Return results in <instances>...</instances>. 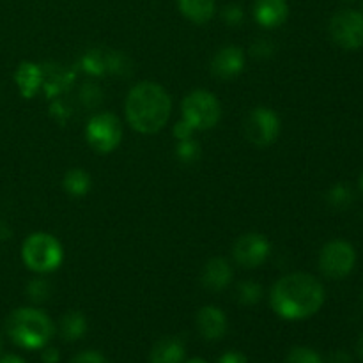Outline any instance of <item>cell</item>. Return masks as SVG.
Listing matches in <instances>:
<instances>
[{
	"label": "cell",
	"instance_id": "obj_1",
	"mask_svg": "<svg viewBox=\"0 0 363 363\" xmlns=\"http://www.w3.org/2000/svg\"><path fill=\"white\" fill-rule=\"evenodd\" d=\"M272 307L287 321H301L325 303V287L308 273H291L275 282L272 289Z\"/></svg>",
	"mask_w": 363,
	"mask_h": 363
},
{
	"label": "cell",
	"instance_id": "obj_2",
	"mask_svg": "<svg viewBox=\"0 0 363 363\" xmlns=\"http://www.w3.org/2000/svg\"><path fill=\"white\" fill-rule=\"evenodd\" d=\"M172 110L170 96L162 85L155 82H140L126 98L128 123L138 133L151 135L167 124Z\"/></svg>",
	"mask_w": 363,
	"mask_h": 363
},
{
	"label": "cell",
	"instance_id": "obj_3",
	"mask_svg": "<svg viewBox=\"0 0 363 363\" xmlns=\"http://www.w3.org/2000/svg\"><path fill=\"white\" fill-rule=\"evenodd\" d=\"M6 332L23 350H43L52 340L55 328L45 312L38 308H16L6 321Z\"/></svg>",
	"mask_w": 363,
	"mask_h": 363
},
{
	"label": "cell",
	"instance_id": "obj_4",
	"mask_svg": "<svg viewBox=\"0 0 363 363\" xmlns=\"http://www.w3.org/2000/svg\"><path fill=\"white\" fill-rule=\"evenodd\" d=\"M25 266L35 273H50L62 264L64 252L57 238L46 233H34L21 247Z\"/></svg>",
	"mask_w": 363,
	"mask_h": 363
},
{
	"label": "cell",
	"instance_id": "obj_5",
	"mask_svg": "<svg viewBox=\"0 0 363 363\" xmlns=\"http://www.w3.org/2000/svg\"><path fill=\"white\" fill-rule=\"evenodd\" d=\"M222 117V106L213 92L197 89L183 99V121L195 131L211 130Z\"/></svg>",
	"mask_w": 363,
	"mask_h": 363
},
{
	"label": "cell",
	"instance_id": "obj_6",
	"mask_svg": "<svg viewBox=\"0 0 363 363\" xmlns=\"http://www.w3.org/2000/svg\"><path fill=\"white\" fill-rule=\"evenodd\" d=\"M85 138L96 152H112L123 138V124L113 113L101 112L91 117L85 128Z\"/></svg>",
	"mask_w": 363,
	"mask_h": 363
},
{
	"label": "cell",
	"instance_id": "obj_7",
	"mask_svg": "<svg viewBox=\"0 0 363 363\" xmlns=\"http://www.w3.org/2000/svg\"><path fill=\"white\" fill-rule=\"evenodd\" d=\"M354 264H357V252H354L353 245H350L347 241H330L319 254V269L328 279H344L353 272Z\"/></svg>",
	"mask_w": 363,
	"mask_h": 363
},
{
	"label": "cell",
	"instance_id": "obj_8",
	"mask_svg": "<svg viewBox=\"0 0 363 363\" xmlns=\"http://www.w3.org/2000/svg\"><path fill=\"white\" fill-rule=\"evenodd\" d=\"M330 35L344 50L363 46V14L353 9H342L330 20Z\"/></svg>",
	"mask_w": 363,
	"mask_h": 363
},
{
	"label": "cell",
	"instance_id": "obj_9",
	"mask_svg": "<svg viewBox=\"0 0 363 363\" xmlns=\"http://www.w3.org/2000/svg\"><path fill=\"white\" fill-rule=\"evenodd\" d=\"M245 135L259 147L272 145L280 135V117L268 106H257L245 121Z\"/></svg>",
	"mask_w": 363,
	"mask_h": 363
},
{
	"label": "cell",
	"instance_id": "obj_10",
	"mask_svg": "<svg viewBox=\"0 0 363 363\" xmlns=\"http://www.w3.org/2000/svg\"><path fill=\"white\" fill-rule=\"evenodd\" d=\"M272 245L266 236L257 233H248L238 238L233 247V257L243 268H259L269 257Z\"/></svg>",
	"mask_w": 363,
	"mask_h": 363
},
{
	"label": "cell",
	"instance_id": "obj_11",
	"mask_svg": "<svg viewBox=\"0 0 363 363\" xmlns=\"http://www.w3.org/2000/svg\"><path fill=\"white\" fill-rule=\"evenodd\" d=\"M245 67V55L238 46H225L213 57L211 71L220 80H233Z\"/></svg>",
	"mask_w": 363,
	"mask_h": 363
},
{
	"label": "cell",
	"instance_id": "obj_12",
	"mask_svg": "<svg viewBox=\"0 0 363 363\" xmlns=\"http://www.w3.org/2000/svg\"><path fill=\"white\" fill-rule=\"evenodd\" d=\"M197 328L206 340H220L227 333V315L218 307H202L197 314Z\"/></svg>",
	"mask_w": 363,
	"mask_h": 363
},
{
	"label": "cell",
	"instance_id": "obj_13",
	"mask_svg": "<svg viewBox=\"0 0 363 363\" xmlns=\"http://www.w3.org/2000/svg\"><path fill=\"white\" fill-rule=\"evenodd\" d=\"M289 7L286 0H257L254 6V16L259 25L273 28L282 25L287 20Z\"/></svg>",
	"mask_w": 363,
	"mask_h": 363
},
{
	"label": "cell",
	"instance_id": "obj_14",
	"mask_svg": "<svg viewBox=\"0 0 363 363\" xmlns=\"http://www.w3.org/2000/svg\"><path fill=\"white\" fill-rule=\"evenodd\" d=\"M233 282V268L222 257H215L206 262L202 269V284L209 291H223Z\"/></svg>",
	"mask_w": 363,
	"mask_h": 363
},
{
	"label": "cell",
	"instance_id": "obj_15",
	"mask_svg": "<svg viewBox=\"0 0 363 363\" xmlns=\"http://www.w3.org/2000/svg\"><path fill=\"white\" fill-rule=\"evenodd\" d=\"M151 363H183L184 346L176 337H165L152 346L149 354Z\"/></svg>",
	"mask_w": 363,
	"mask_h": 363
},
{
	"label": "cell",
	"instance_id": "obj_16",
	"mask_svg": "<svg viewBox=\"0 0 363 363\" xmlns=\"http://www.w3.org/2000/svg\"><path fill=\"white\" fill-rule=\"evenodd\" d=\"M179 9L194 23H206L215 14V0H177Z\"/></svg>",
	"mask_w": 363,
	"mask_h": 363
},
{
	"label": "cell",
	"instance_id": "obj_17",
	"mask_svg": "<svg viewBox=\"0 0 363 363\" xmlns=\"http://www.w3.org/2000/svg\"><path fill=\"white\" fill-rule=\"evenodd\" d=\"M16 84L25 98H32L41 85V69L32 62H23L16 71Z\"/></svg>",
	"mask_w": 363,
	"mask_h": 363
},
{
	"label": "cell",
	"instance_id": "obj_18",
	"mask_svg": "<svg viewBox=\"0 0 363 363\" xmlns=\"http://www.w3.org/2000/svg\"><path fill=\"white\" fill-rule=\"evenodd\" d=\"M87 333V319L80 312H67L62 319H60V335L64 340H80L82 337Z\"/></svg>",
	"mask_w": 363,
	"mask_h": 363
},
{
	"label": "cell",
	"instance_id": "obj_19",
	"mask_svg": "<svg viewBox=\"0 0 363 363\" xmlns=\"http://www.w3.org/2000/svg\"><path fill=\"white\" fill-rule=\"evenodd\" d=\"M64 190L71 195V197H85L91 190V176L82 169H71L69 172L64 176Z\"/></svg>",
	"mask_w": 363,
	"mask_h": 363
},
{
	"label": "cell",
	"instance_id": "obj_20",
	"mask_svg": "<svg viewBox=\"0 0 363 363\" xmlns=\"http://www.w3.org/2000/svg\"><path fill=\"white\" fill-rule=\"evenodd\" d=\"M262 298V287L261 284L254 282V280H245L240 282L236 287V300L241 305H257Z\"/></svg>",
	"mask_w": 363,
	"mask_h": 363
},
{
	"label": "cell",
	"instance_id": "obj_21",
	"mask_svg": "<svg viewBox=\"0 0 363 363\" xmlns=\"http://www.w3.org/2000/svg\"><path fill=\"white\" fill-rule=\"evenodd\" d=\"M328 202L335 209H347L351 202H353V191H351V188L347 184H335L328 191Z\"/></svg>",
	"mask_w": 363,
	"mask_h": 363
},
{
	"label": "cell",
	"instance_id": "obj_22",
	"mask_svg": "<svg viewBox=\"0 0 363 363\" xmlns=\"http://www.w3.org/2000/svg\"><path fill=\"white\" fill-rule=\"evenodd\" d=\"M176 155L179 158V162L186 163H195L199 158H201V145L197 142H194L191 138H186V140H177Z\"/></svg>",
	"mask_w": 363,
	"mask_h": 363
},
{
	"label": "cell",
	"instance_id": "obj_23",
	"mask_svg": "<svg viewBox=\"0 0 363 363\" xmlns=\"http://www.w3.org/2000/svg\"><path fill=\"white\" fill-rule=\"evenodd\" d=\"M286 362L287 363H323V358L318 351L311 350V347L298 346L289 351Z\"/></svg>",
	"mask_w": 363,
	"mask_h": 363
},
{
	"label": "cell",
	"instance_id": "obj_24",
	"mask_svg": "<svg viewBox=\"0 0 363 363\" xmlns=\"http://www.w3.org/2000/svg\"><path fill=\"white\" fill-rule=\"evenodd\" d=\"M28 298H30L34 303H43V301L48 300L50 296V284L45 279H34L27 287Z\"/></svg>",
	"mask_w": 363,
	"mask_h": 363
},
{
	"label": "cell",
	"instance_id": "obj_25",
	"mask_svg": "<svg viewBox=\"0 0 363 363\" xmlns=\"http://www.w3.org/2000/svg\"><path fill=\"white\" fill-rule=\"evenodd\" d=\"M80 94H82V101H84L87 106H96L101 103V91H99L98 85H92V84L84 85Z\"/></svg>",
	"mask_w": 363,
	"mask_h": 363
},
{
	"label": "cell",
	"instance_id": "obj_26",
	"mask_svg": "<svg viewBox=\"0 0 363 363\" xmlns=\"http://www.w3.org/2000/svg\"><path fill=\"white\" fill-rule=\"evenodd\" d=\"M71 363H106V358L98 351H84V353H78Z\"/></svg>",
	"mask_w": 363,
	"mask_h": 363
},
{
	"label": "cell",
	"instance_id": "obj_27",
	"mask_svg": "<svg viewBox=\"0 0 363 363\" xmlns=\"http://www.w3.org/2000/svg\"><path fill=\"white\" fill-rule=\"evenodd\" d=\"M223 18H225L227 23L238 25L243 21V11H241V7L238 6H229L225 7V11H223Z\"/></svg>",
	"mask_w": 363,
	"mask_h": 363
},
{
	"label": "cell",
	"instance_id": "obj_28",
	"mask_svg": "<svg viewBox=\"0 0 363 363\" xmlns=\"http://www.w3.org/2000/svg\"><path fill=\"white\" fill-rule=\"evenodd\" d=\"M194 131L195 130L186 123V121H179V123L176 124V128H174V135H176L177 140H186V138H191Z\"/></svg>",
	"mask_w": 363,
	"mask_h": 363
},
{
	"label": "cell",
	"instance_id": "obj_29",
	"mask_svg": "<svg viewBox=\"0 0 363 363\" xmlns=\"http://www.w3.org/2000/svg\"><path fill=\"white\" fill-rule=\"evenodd\" d=\"M218 363H248V360L240 351H227V353H223L220 357Z\"/></svg>",
	"mask_w": 363,
	"mask_h": 363
},
{
	"label": "cell",
	"instance_id": "obj_30",
	"mask_svg": "<svg viewBox=\"0 0 363 363\" xmlns=\"http://www.w3.org/2000/svg\"><path fill=\"white\" fill-rule=\"evenodd\" d=\"M252 52H254L257 57H268L273 53V46L268 45V43H264V41H259L252 46Z\"/></svg>",
	"mask_w": 363,
	"mask_h": 363
},
{
	"label": "cell",
	"instance_id": "obj_31",
	"mask_svg": "<svg viewBox=\"0 0 363 363\" xmlns=\"http://www.w3.org/2000/svg\"><path fill=\"white\" fill-rule=\"evenodd\" d=\"M60 360V354L59 350L55 347H43V362L45 363H59Z\"/></svg>",
	"mask_w": 363,
	"mask_h": 363
},
{
	"label": "cell",
	"instance_id": "obj_32",
	"mask_svg": "<svg viewBox=\"0 0 363 363\" xmlns=\"http://www.w3.org/2000/svg\"><path fill=\"white\" fill-rule=\"evenodd\" d=\"M330 363H351V357L342 350L333 351V353L330 354Z\"/></svg>",
	"mask_w": 363,
	"mask_h": 363
},
{
	"label": "cell",
	"instance_id": "obj_33",
	"mask_svg": "<svg viewBox=\"0 0 363 363\" xmlns=\"http://www.w3.org/2000/svg\"><path fill=\"white\" fill-rule=\"evenodd\" d=\"M0 363H25L20 357L16 354H6V357L0 358Z\"/></svg>",
	"mask_w": 363,
	"mask_h": 363
},
{
	"label": "cell",
	"instance_id": "obj_34",
	"mask_svg": "<svg viewBox=\"0 0 363 363\" xmlns=\"http://www.w3.org/2000/svg\"><path fill=\"white\" fill-rule=\"evenodd\" d=\"M184 363H208L206 360H202V358H191V360L184 362Z\"/></svg>",
	"mask_w": 363,
	"mask_h": 363
},
{
	"label": "cell",
	"instance_id": "obj_35",
	"mask_svg": "<svg viewBox=\"0 0 363 363\" xmlns=\"http://www.w3.org/2000/svg\"><path fill=\"white\" fill-rule=\"evenodd\" d=\"M358 351H360V354L363 357V335H362V339H360V344H358Z\"/></svg>",
	"mask_w": 363,
	"mask_h": 363
},
{
	"label": "cell",
	"instance_id": "obj_36",
	"mask_svg": "<svg viewBox=\"0 0 363 363\" xmlns=\"http://www.w3.org/2000/svg\"><path fill=\"white\" fill-rule=\"evenodd\" d=\"M0 354H2V337H0Z\"/></svg>",
	"mask_w": 363,
	"mask_h": 363
},
{
	"label": "cell",
	"instance_id": "obj_37",
	"mask_svg": "<svg viewBox=\"0 0 363 363\" xmlns=\"http://www.w3.org/2000/svg\"><path fill=\"white\" fill-rule=\"evenodd\" d=\"M360 186H362V191H363V174H362V179H360Z\"/></svg>",
	"mask_w": 363,
	"mask_h": 363
},
{
	"label": "cell",
	"instance_id": "obj_38",
	"mask_svg": "<svg viewBox=\"0 0 363 363\" xmlns=\"http://www.w3.org/2000/svg\"><path fill=\"white\" fill-rule=\"evenodd\" d=\"M362 14H363V2H362Z\"/></svg>",
	"mask_w": 363,
	"mask_h": 363
}]
</instances>
